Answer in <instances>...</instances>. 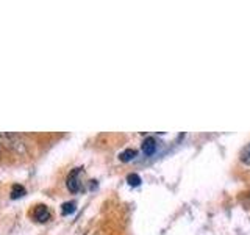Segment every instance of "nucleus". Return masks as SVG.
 I'll return each instance as SVG.
<instances>
[{"label": "nucleus", "instance_id": "f257e3e1", "mask_svg": "<svg viewBox=\"0 0 250 235\" xmlns=\"http://www.w3.org/2000/svg\"><path fill=\"white\" fill-rule=\"evenodd\" d=\"M80 172H82V168H75L67 177L66 185H67L70 193H77L78 190H80V180H78V174H80Z\"/></svg>", "mask_w": 250, "mask_h": 235}, {"label": "nucleus", "instance_id": "f03ea898", "mask_svg": "<svg viewBox=\"0 0 250 235\" xmlns=\"http://www.w3.org/2000/svg\"><path fill=\"white\" fill-rule=\"evenodd\" d=\"M35 218H36V221H39V223H45L47 219L50 218V212H49V209H47L45 206H38L36 207V210H35Z\"/></svg>", "mask_w": 250, "mask_h": 235}, {"label": "nucleus", "instance_id": "7ed1b4c3", "mask_svg": "<svg viewBox=\"0 0 250 235\" xmlns=\"http://www.w3.org/2000/svg\"><path fill=\"white\" fill-rule=\"evenodd\" d=\"M141 149H143V152L146 155H153L155 151H156V141L152 138V137H148L143 141V146H141Z\"/></svg>", "mask_w": 250, "mask_h": 235}, {"label": "nucleus", "instance_id": "20e7f679", "mask_svg": "<svg viewBox=\"0 0 250 235\" xmlns=\"http://www.w3.org/2000/svg\"><path fill=\"white\" fill-rule=\"evenodd\" d=\"M135 157H136V151H133V149H125L124 152L119 154L121 162H130L135 159Z\"/></svg>", "mask_w": 250, "mask_h": 235}, {"label": "nucleus", "instance_id": "39448f33", "mask_svg": "<svg viewBox=\"0 0 250 235\" xmlns=\"http://www.w3.org/2000/svg\"><path fill=\"white\" fill-rule=\"evenodd\" d=\"M75 212V202H64L61 206V215H72Z\"/></svg>", "mask_w": 250, "mask_h": 235}, {"label": "nucleus", "instance_id": "423d86ee", "mask_svg": "<svg viewBox=\"0 0 250 235\" xmlns=\"http://www.w3.org/2000/svg\"><path fill=\"white\" fill-rule=\"evenodd\" d=\"M25 188H23L22 185H14L13 190H11V199H19L22 198L23 194H25Z\"/></svg>", "mask_w": 250, "mask_h": 235}, {"label": "nucleus", "instance_id": "0eeeda50", "mask_svg": "<svg viewBox=\"0 0 250 235\" xmlns=\"http://www.w3.org/2000/svg\"><path fill=\"white\" fill-rule=\"evenodd\" d=\"M241 162L247 164V166H250V143L241 151Z\"/></svg>", "mask_w": 250, "mask_h": 235}, {"label": "nucleus", "instance_id": "6e6552de", "mask_svg": "<svg viewBox=\"0 0 250 235\" xmlns=\"http://www.w3.org/2000/svg\"><path fill=\"white\" fill-rule=\"evenodd\" d=\"M127 182L130 187H138V185H141V177L138 174H135V172H131V174L127 176Z\"/></svg>", "mask_w": 250, "mask_h": 235}]
</instances>
